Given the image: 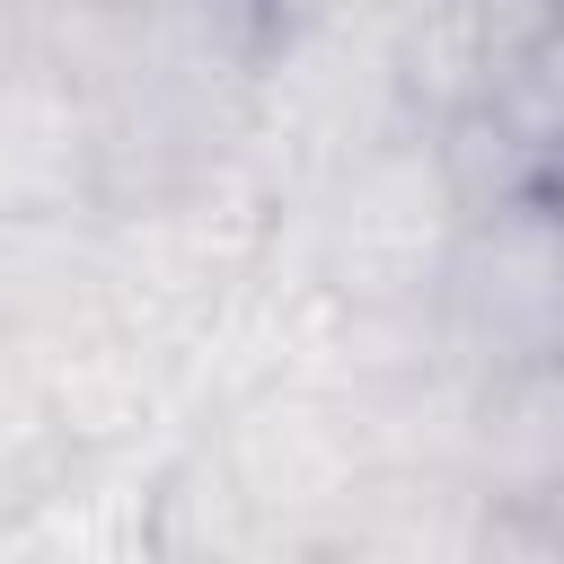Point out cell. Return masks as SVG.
I'll list each match as a JSON object with an SVG mask.
<instances>
[{"label": "cell", "mask_w": 564, "mask_h": 564, "mask_svg": "<svg viewBox=\"0 0 564 564\" xmlns=\"http://www.w3.org/2000/svg\"><path fill=\"white\" fill-rule=\"evenodd\" d=\"M555 352H564V203H555Z\"/></svg>", "instance_id": "1"}]
</instances>
